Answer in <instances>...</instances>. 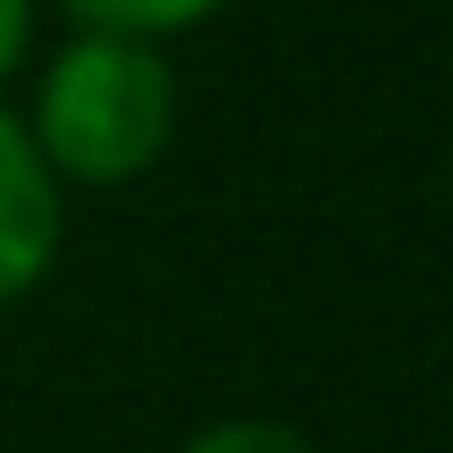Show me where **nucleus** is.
<instances>
[{
    "mask_svg": "<svg viewBox=\"0 0 453 453\" xmlns=\"http://www.w3.org/2000/svg\"><path fill=\"white\" fill-rule=\"evenodd\" d=\"M17 118H26L42 168L59 194H127L177 143V59L168 42H134V34H93L67 26L50 50H34L26 84H17Z\"/></svg>",
    "mask_w": 453,
    "mask_h": 453,
    "instance_id": "nucleus-1",
    "label": "nucleus"
},
{
    "mask_svg": "<svg viewBox=\"0 0 453 453\" xmlns=\"http://www.w3.org/2000/svg\"><path fill=\"white\" fill-rule=\"evenodd\" d=\"M67 252V194L42 168L17 101L0 93V311L34 303Z\"/></svg>",
    "mask_w": 453,
    "mask_h": 453,
    "instance_id": "nucleus-2",
    "label": "nucleus"
},
{
    "mask_svg": "<svg viewBox=\"0 0 453 453\" xmlns=\"http://www.w3.org/2000/svg\"><path fill=\"white\" fill-rule=\"evenodd\" d=\"M67 26H93V34H134V42H168L177 50L185 34L219 26L235 0H50Z\"/></svg>",
    "mask_w": 453,
    "mask_h": 453,
    "instance_id": "nucleus-3",
    "label": "nucleus"
},
{
    "mask_svg": "<svg viewBox=\"0 0 453 453\" xmlns=\"http://www.w3.org/2000/svg\"><path fill=\"white\" fill-rule=\"evenodd\" d=\"M177 453H319V437H303V428L277 420V411H219V420H202Z\"/></svg>",
    "mask_w": 453,
    "mask_h": 453,
    "instance_id": "nucleus-4",
    "label": "nucleus"
},
{
    "mask_svg": "<svg viewBox=\"0 0 453 453\" xmlns=\"http://www.w3.org/2000/svg\"><path fill=\"white\" fill-rule=\"evenodd\" d=\"M42 9L50 0H0V93H17L42 50Z\"/></svg>",
    "mask_w": 453,
    "mask_h": 453,
    "instance_id": "nucleus-5",
    "label": "nucleus"
},
{
    "mask_svg": "<svg viewBox=\"0 0 453 453\" xmlns=\"http://www.w3.org/2000/svg\"><path fill=\"white\" fill-rule=\"evenodd\" d=\"M445 185H453V151H445Z\"/></svg>",
    "mask_w": 453,
    "mask_h": 453,
    "instance_id": "nucleus-6",
    "label": "nucleus"
},
{
    "mask_svg": "<svg viewBox=\"0 0 453 453\" xmlns=\"http://www.w3.org/2000/svg\"><path fill=\"white\" fill-rule=\"evenodd\" d=\"M0 453H17V445H0Z\"/></svg>",
    "mask_w": 453,
    "mask_h": 453,
    "instance_id": "nucleus-7",
    "label": "nucleus"
}]
</instances>
